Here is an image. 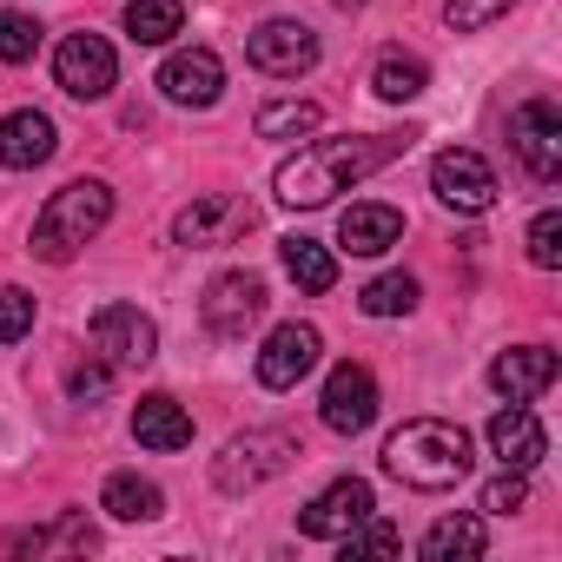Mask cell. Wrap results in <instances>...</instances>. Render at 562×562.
Returning a JSON list of instances; mask_svg holds the SVG:
<instances>
[{"instance_id":"obj_1","label":"cell","mask_w":562,"mask_h":562,"mask_svg":"<svg viewBox=\"0 0 562 562\" xmlns=\"http://www.w3.org/2000/svg\"><path fill=\"white\" fill-rule=\"evenodd\" d=\"M411 139H417V133H345V139H312V146H299L285 166L271 172V192L285 199V205H299V212L331 205V199L351 192L358 179H371V172H384L391 159H404Z\"/></svg>"},{"instance_id":"obj_2","label":"cell","mask_w":562,"mask_h":562,"mask_svg":"<svg viewBox=\"0 0 562 562\" xmlns=\"http://www.w3.org/2000/svg\"><path fill=\"white\" fill-rule=\"evenodd\" d=\"M476 450H470V430L463 424H443V417H411L384 437V470L404 483V490H457L470 476Z\"/></svg>"},{"instance_id":"obj_3","label":"cell","mask_w":562,"mask_h":562,"mask_svg":"<svg viewBox=\"0 0 562 562\" xmlns=\"http://www.w3.org/2000/svg\"><path fill=\"white\" fill-rule=\"evenodd\" d=\"M106 218H113V186H106V179H67V186L41 205V218H34V258L67 265L87 238L106 232Z\"/></svg>"},{"instance_id":"obj_4","label":"cell","mask_w":562,"mask_h":562,"mask_svg":"<svg viewBox=\"0 0 562 562\" xmlns=\"http://www.w3.org/2000/svg\"><path fill=\"white\" fill-rule=\"evenodd\" d=\"M299 457H305L299 430H285V424H265V430H245V437H232V443L218 450V463H212V483H218L225 496H245V490H258V483H271V476H285Z\"/></svg>"},{"instance_id":"obj_5","label":"cell","mask_w":562,"mask_h":562,"mask_svg":"<svg viewBox=\"0 0 562 562\" xmlns=\"http://www.w3.org/2000/svg\"><path fill=\"white\" fill-rule=\"evenodd\" d=\"M509 146H516V159L536 186H555L562 179V113H555V100H542V93L522 100L509 113Z\"/></svg>"},{"instance_id":"obj_6","label":"cell","mask_w":562,"mask_h":562,"mask_svg":"<svg viewBox=\"0 0 562 562\" xmlns=\"http://www.w3.org/2000/svg\"><path fill=\"white\" fill-rule=\"evenodd\" d=\"M87 338H93V358H106L113 371H139L159 358V325L139 305H100Z\"/></svg>"},{"instance_id":"obj_7","label":"cell","mask_w":562,"mask_h":562,"mask_svg":"<svg viewBox=\"0 0 562 562\" xmlns=\"http://www.w3.org/2000/svg\"><path fill=\"white\" fill-rule=\"evenodd\" d=\"M251 225H258L251 199H238V192H205V199H192V205L172 218V245H186V251H212V245L245 238Z\"/></svg>"},{"instance_id":"obj_8","label":"cell","mask_w":562,"mask_h":562,"mask_svg":"<svg viewBox=\"0 0 562 562\" xmlns=\"http://www.w3.org/2000/svg\"><path fill=\"white\" fill-rule=\"evenodd\" d=\"M199 318H205V331H212V338L238 345V338L265 318V278H258V271H218L212 285H205Z\"/></svg>"},{"instance_id":"obj_9","label":"cell","mask_w":562,"mask_h":562,"mask_svg":"<svg viewBox=\"0 0 562 562\" xmlns=\"http://www.w3.org/2000/svg\"><path fill=\"white\" fill-rule=\"evenodd\" d=\"M430 192H437L450 212L483 218V212L496 205V172H490V159H483V153L450 146V153H437V159H430Z\"/></svg>"},{"instance_id":"obj_10","label":"cell","mask_w":562,"mask_h":562,"mask_svg":"<svg viewBox=\"0 0 562 562\" xmlns=\"http://www.w3.org/2000/svg\"><path fill=\"white\" fill-rule=\"evenodd\" d=\"M245 60L271 80H299L318 67V34L305 21H258L251 41H245Z\"/></svg>"},{"instance_id":"obj_11","label":"cell","mask_w":562,"mask_h":562,"mask_svg":"<svg viewBox=\"0 0 562 562\" xmlns=\"http://www.w3.org/2000/svg\"><path fill=\"white\" fill-rule=\"evenodd\" d=\"M54 80H60V93H74V100H106L113 80H120V60H113V47H106L100 34H67V41L54 47Z\"/></svg>"},{"instance_id":"obj_12","label":"cell","mask_w":562,"mask_h":562,"mask_svg":"<svg viewBox=\"0 0 562 562\" xmlns=\"http://www.w3.org/2000/svg\"><path fill=\"white\" fill-rule=\"evenodd\" d=\"M371 509H378L371 483H364V476H338L331 490H318V496L299 509V536H312V542H338V536H351Z\"/></svg>"},{"instance_id":"obj_13","label":"cell","mask_w":562,"mask_h":562,"mask_svg":"<svg viewBox=\"0 0 562 562\" xmlns=\"http://www.w3.org/2000/svg\"><path fill=\"white\" fill-rule=\"evenodd\" d=\"M318 351H325V338L312 331V325H278L271 338H265V351H258V384L265 391H299V378H312L318 371Z\"/></svg>"},{"instance_id":"obj_14","label":"cell","mask_w":562,"mask_h":562,"mask_svg":"<svg viewBox=\"0 0 562 562\" xmlns=\"http://www.w3.org/2000/svg\"><path fill=\"white\" fill-rule=\"evenodd\" d=\"M318 411H325V430H338V437L371 430V417H378V378H371L364 364H338V371L325 378Z\"/></svg>"},{"instance_id":"obj_15","label":"cell","mask_w":562,"mask_h":562,"mask_svg":"<svg viewBox=\"0 0 562 562\" xmlns=\"http://www.w3.org/2000/svg\"><path fill=\"white\" fill-rule=\"evenodd\" d=\"M159 93L172 106H218L225 93V60L212 47H179L166 67H159Z\"/></svg>"},{"instance_id":"obj_16","label":"cell","mask_w":562,"mask_h":562,"mask_svg":"<svg viewBox=\"0 0 562 562\" xmlns=\"http://www.w3.org/2000/svg\"><path fill=\"white\" fill-rule=\"evenodd\" d=\"M54 146H60V133H54L47 113H34V106L0 113V166H8V172H34V166H47Z\"/></svg>"},{"instance_id":"obj_17","label":"cell","mask_w":562,"mask_h":562,"mask_svg":"<svg viewBox=\"0 0 562 562\" xmlns=\"http://www.w3.org/2000/svg\"><path fill=\"white\" fill-rule=\"evenodd\" d=\"M397 238H404V212L384 205V199H364V205H351V212L338 218V245H345L351 258H378V251H391Z\"/></svg>"},{"instance_id":"obj_18","label":"cell","mask_w":562,"mask_h":562,"mask_svg":"<svg viewBox=\"0 0 562 562\" xmlns=\"http://www.w3.org/2000/svg\"><path fill=\"white\" fill-rule=\"evenodd\" d=\"M490 384H496L509 404H529V397H542V391L555 384V351H542V345L496 351V364H490Z\"/></svg>"},{"instance_id":"obj_19","label":"cell","mask_w":562,"mask_h":562,"mask_svg":"<svg viewBox=\"0 0 562 562\" xmlns=\"http://www.w3.org/2000/svg\"><path fill=\"white\" fill-rule=\"evenodd\" d=\"M490 450L503 457V470H536L542 450H549V437H542V424H536L529 404H509V411L490 417Z\"/></svg>"},{"instance_id":"obj_20","label":"cell","mask_w":562,"mask_h":562,"mask_svg":"<svg viewBox=\"0 0 562 562\" xmlns=\"http://www.w3.org/2000/svg\"><path fill=\"white\" fill-rule=\"evenodd\" d=\"M133 437H139V450H186V443H192V417H186L179 397L153 391V397H139V411H133Z\"/></svg>"},{"instance_id":"obj_21","label":"cell","mask_w":562,"mask_h":562,"mask_svg":"<svg viewBox=\"0 0 562 562\" xmlns=\"http://www.w3.org/2000/svg\"><path fill=\"white\" fill-rule=\"evenodd\" d=\"M483 549H490L483 516H443V522H430V536H424V562H476Z\"/></svg>"},{"instance_id":"obj_22","label":"cell","mask_w":562,"mask_h":562,"mask_svg":"<svg viewBox=\"0 0 562 562\" xmlns=\"http://www.w3.org/2000/svg\"><path fill=\"white\" fill-rule=\"evenodd\" d=\"M100 509H106V516H120V522H153V516H166V496H159V483H146V476H133V470H120V476H106Z\"/></svg>"},{"instance_id":"obj_23","label":"cell","mask_w":562,"mask_h":562,"mask_svg":"<svg viewBox=\"0 0 562 562\" xmlns=\"http://www.w3.org/2000/svg\"><path fill=\"white\" fill-rule=\"evenodd\" d=\"M278 258H285V271H292L299 292H331L338 285V258L318 238H285V245H278Z\"/></svg>"},{"instance_id":"obj_24","label":"cell","mask_w":562,"mask_h":562,"mask_svg":"<svg viewBox=\"0 0 562 562\" xmlns=\"http://www.w3.org/2000/svg\"><path fill=\"white\" fill-rule=\"evenodd\" d=\"M371 87H378V100H391V106H411L424 87H430V67L417 60V54H384L378 67H371Z\"/></svg>"},{"instance_id":"obj_25","label":"cell","mask_w":562,"mask_h":562,"mask_svg":"<svg viewBox=\"0 0 562 562\" xmlns=\"http://www.w3.org/2000/svg\"><path fill=\"white\" fill-rule=\"evenodd\" d=\"M186 27V0H126V34L139 47H166Z\"/></svg>"},{"instance_id":"obj_26","label":"cell","mask_w":562,"mask_h":562,"mask_svg":"<svg viewBox=\"0 0 562 562\" xmlns=\"http://www.w3.org/2000/svg\"><path fill=\"white\" fill-rule=\"evenodd\" d=\"M100 536H93V522L80 516V509H67L54 529H21V536H8V549H21V555H47V549H93Z\"/></svg>"},{"instance_id":"obj_27","label":"cell","mask_w":562,"mask_h":562,"mask_svg":"<svg viewBox=\"0 0 562 562\" xmlns=\"http://www.w3.org/2000/svg\"><path fill=\"white\" fill-rule=\"evenodd\" d=\"M358 305H364V318H404V312H417V278L411 271H384V278H371V285L358 292Z\"/></svg>"},{"instance_id":"obj_28","label":"cell","mask_w":562,"mask_h":562,"mask_svg":"<svg viewBox=\"0 0 562 562\" xmlns=\"http://www.w3.org/2000/svg\"><path fill=\"white\" fill-rule=\"evenodd\" d=\"M318 100H271V106H258V139H305V133H318Z\"/></svg>"},{"instance_id":"obj_29","label":"cell","mask_w":562,"mask_h":562,"mask_svg":"<svg viewBox=\"0 0 562 562\" xmlns=\"http://www.w3.org/2000/svg\"><path fill=\"white\" fill-rule=\"evenodd\" d=\"M34 54H41V21L21 14V8H0V60L21 67V60H34Z\"/></svg>"},{"instance_id":"obj_30","label":"cell","mask_w":562,"mask_h":562,"mask_svg":"<svg viewBox=\"0 0 562 562\" xmlns=\"http://www.w3.org/2000/svg\"><path fill=\"white\" fill-rule=\"evenodd\" d=\"M338 542H345V562H351V555H397V549H404V536H397L391 522H378V509H371L351 536H338Z\"/></svg>"},{"instance_id":"obj_31","label":"cell","mask_w":562,"mask_h":562,"mask_svg":"<svg viewBox=\"0 0 562 562\" xmlns=\"http://www.w3.org/2000/svg\"><path fill=\"white\" fill-rule=\"evenodd\" d=\"M509 8L516 0H443V21H450V34H476V27L503 21Z\"/></svg>"},{"instance_id":"obj_32","label":"cell","mask_w":562,"mask_h":562,"mask_svg":"<svg viewBox=\"0 0 562 562\" xmlns=\"http://www.w3.org/2000/svg\"><path fill=\"white\" fill-rule=\"evenodd\" d=\"M529 265H542V271L562 265V212H536V225H529Z\"/></svg>"},{"instance_id":"obj_33","label":"cell","mask_w":562,"mask_h":562,"mask_svg":"<svg viewBox=\"0 0 562 562\" xmlns=\"http://www.w3.org/2000/svg\"><path fill=\"white\" fill-rule=\"evenodd\" d=\"M27 331H34V299L21 285H8L0 292V345H21Z\"/></svg>"},{"instance_id":"obj_34","label":"cell","mask_w":562,"mask_h":562,"mask_svg":"<svg viewBox=\"0 0 562 562\" xmlns=\"http://www.w3.org/2000/svg\"><path fill=\"white\" fill-rule=\"evenodd\" d=\"M529 503V483H522V470H503L496 483H483V509L490 516H516Z\"/></svg>"},{"instance_id":"obj_35","label":"cell","mask_w":562,"mask_h":562,"mask_svg":"<svg viewBox=\"0 0 562 562\" xmlns=\"http://www.w3.org/2000/svg\"><path fill=\"white\" fill-rule=\"evenodd\" d=\"M67 391H74V404H93V397H106V391H113V364H106V358L80 364V371L67 378Z\"/></svg>"}]
</instances>
